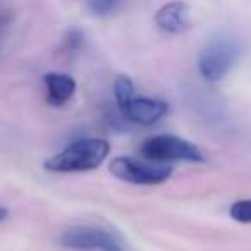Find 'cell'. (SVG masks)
<instances>
[{
    "label": "cell",
    "instance_id": "obj_1",
    "mask_svg": "<svg viewBox=\"0 0 251 251\" xmlns=\"http://www.w3.org/2000/svg\"><path fill=\"white\" fill-rule=\"evenodd\" d=\"M110 151V145L100 138H84L66 147L62 151L45 160L50 172H86L100 167Z\"/></svg>",
    "mask_w": 251,
    "mask_h": 251
},
{
    "label": "cell",
    "instance_id": "obj_2",
    "mask_svg": "<svg viewBox=\"0 0 251 251\" xmlns=\"http://www.w3.org/2000/svg\"><path fill=\"white\" fill-rule=\"evenodd\" d=\"M243 53V45L234 35L220 33L208 40L198 57V71L203 79L217 83L224 79L230 69L236 66Z\"/></svg>",
    "mask_w": 251,
    "mask_h": 251
},
{
    "label": "cell",
    "instance_id": "obj_3",
    "mask_svg": "<svg viewBox=\"0 0 251 251\" xmlns=\"http://www.w3.org/2000/svg\"><path fill=\"white\" fill-rule=\"evenodd\" d=\"M114 93L121 114L136 124L151 126L169 112L167 101L148 97H136L134 84L127 76H119L115 79Z\"/></svg>",
    "mask_w": 251,
    "mask_h": 251
},
{
    "label": "cell",
    "instance_id": "obj_4",
    "mask_svg": "<svg viewBox=\"0 0 251 251\" xmlns=\"http://www.w3.org/2000/svg\"><path fill=\"white\" fill-rule=\"evenodd\" d=\"M141 155L151 162H205V155L198 147L184 138L174 134H158L143 141Z\"/></svg>",
    "mask_w": 251,
    "mask_h": 251
},
{
    "label": "cell",
    "instance_id": "obj_5",
    "mask_svg": "<svg viewBox=\"0 0 251 251\" xmlns=\"http://www.w3.org/2000/svg\"><path fill=\"white\" fill-rule=\"evenodd\" d=\"M59 243L69 250L81 251H127L121 239L103 227L73 226L60 234Z\"/></svg>",
    "mask_w": 251,
    "mask_h": 251
},
{
    "label": "cell",
    "instance_id": "obj_6",
    "mask_svg": "<svg viewBox=\"0 0 251 251\" xmlns=\"http://www.w3.org/2000/svg\"><path fill=\"white\" fill-rule=\"evenodd\" d=\"M110 172L117 179L131 184L153 186L167 181L172 174V169L165 165H151L129 157H117L112 160Z\"/></svg>",
    "mask_w": 251,
    "mask_h": 251
},
{
    "label": "cell",
    "instance_id": "obj_7",
    "mask_svg": "<svg viewBox=\"0 0 251 251\" xmlns=\"http://www.w3.org/2000/svg\"><path fill=\"white\" fill-rule=\"evenodd\" d=\"M155 25L165 33L179 35L191 28L189 19V5L182 0H172L169 4L162 5L155 14Z\"/></svg>",
    "mask_w": 251,
    "mask_h": 251
},
{
    "label": "cell",
    "instance_id": "obj_8",
    "mask_svg": "<svg viewBox=\"0 0 251 251\" xmlns=\"http://www.w3.org/2000/svg\"><path fill=\"white\" fill-rule=\"evenodd\" d=\"M47 88V101L53 107H62L76 91V81L62 73H49L43 77Z\"/></svg>",
    "mask_w": 251,
    "mask_h": 251
},
{
    "label": "cell",
    "instance_id": "obj_9",
    "mask_svg": "<svg viewBox=\"0 0 251 251\" xmlns=\"http://www.w3.org/2000/svg\"><path fill=\"white\" fill-rule=\"evenodd\" d=\"M124 0H88V11L97 18H105L117 11Z\"/></svg>",
    "mask_w": 251,
    "mask_h": 251
},
{
    "label": "cell",
    "instance_id": "obj_10",
    "mask_svg": "<svg viewBox=\"0 0 251 251\" xmlns=\"http://www.w3.org/2000/svg\"><path fill=\"white\" fill-rule=\"evenodd\" d=\"M83 42H84V33L83 29L79 28H71L67 29L66 36H64V50L69 53L73 52H77V50L83 47Z\"/></svg>",
    "mask_w": 251,
    "mask_h": 251
},
{
    "label": "cell",
    "instance_id": "obj_11",
    "mask_svg": "<svg viewBox=\"0 0 251 251\" xmlns=\"http://www.w3.org/2000/svg\"><path fill=\"white\" fill-rule=\"evenodd\" d=\"M230 217L241 224H251V200H243L230 206Z\"/></svg>",
    "mask_w": 251,
    "mask_h": 251
},
{
    "label": "cell",
    "instance_id": "obj_12",
    "mask_svg": "<svg viewBox=\"0 0 251 251\" xmlns=\"http://www.w3.org/2000/svg\"><path fill=\"white\" fill-rule=\"evenodd\" d=\"M7 208H2V206H0V222H2V220H5L7 219Z\"/></svg>",
    "mask_w": 251,
    "mask_h": 251
}]
</instances>
